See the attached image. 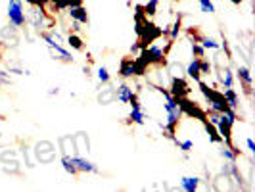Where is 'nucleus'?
<instances>
[{"mask_svg":"<svg viewBox=\"0 0 255 192\" xmlns=\"http://www.w3.org/2000/svg\"><path fill=\"white\" fill-rule=\"evenodd\" d=\"M27 21L33 25V29L37 33H40V31H52L54 25H56V19L46 12V8H40V6H29Z\"/></svg>","mask_w":255,"mask_h":192,"instance_id":"nucleus-1","label":"nucleus"},{"mask_svg":"<svg viewBox=\"0 0 255 192\" xmlns=\"http://www.w3.org/2000/svg\"><path fill=\"white\" fill-rule=\"evenodd\" d=\"M38 37L46 42V46L50 48L54 60H60V62H64V64H73V56H71V52L65 50L64 46H62V42H58L56 38L52 37L50 31H40Z\"/></svg>","mask_w":255,"mask_h":192,"instance_id":"nucleus-2","label":"nucleus"},{"mask_svg":"<svg viewBox=\"0 0 255 192\" xmlns=\"http://www.w3.org/2000/svg\"><path fill=\"white\" fill-rule=\"evenodd\" d=\"M6 15H8V19H10V25L17 27V29L27 23V15H25V12H23V4H21V2H8Z\"/></svg>","mask_w":255,"mask_h":192,"instance_id":"nucleus-3","label":"nucleus"},{"mask_svg":"<svg viewBox=\"0 0 255 192\" xmlns=\"http://www.w3.org/2000/svg\"><path fill=\"white\" fill-rule=\"evenodd\" d=\"M177 100H179V106H180V110H182V114H186L188 117H194V119H200V121H205V119H207L205 110L200 104L192 102L190 96H188V98H177Z\"/></svg>","mask_w":255,"mask_h":192,"instance_id":"nucleus-4","label":"nucleus"},{"mask_svg":"<svg viewBox=\"0 0 255 192\" xmlns=\"http://www.w3.org/2000/svg\"><path fill=\"white\" fill-rule=\"evenodd\" d=\"M169 92H171V96H175V98H188V96L192 94L190 83H188V81H186L182 75L171 77Z\"/></svg>","mask_w":255,"mask_h":192,"instance_id":"nucleus-5","label":"nucleus"},{"mask_svg":"<svg viewBox=\"0 0 255 192\" xmlns=\"http://www.w3.org/2000/svg\"><path fill=\"white\" fill-rule=\"evenodd\" d=\"M236 77H238V81L242 83L244 94L252 98V94H254V90H252V87H254V77H252L250 65H238V67H236Z\"/></svg>","mask_w":255,"mask_h":192,"instance_id":"nucleus-6","label":"nucleus"},{"mask_svg":"<svg viewBox=\"0 0 255 192\" xmlns=\"http://www.w3.org/2000/svg\"><path fill=\"white\" fill-rule=\"evenodd\" d=\"M71 162L75 164L79 173H98V171H100L98 166H96L94 162L87 160L85 156H71Z\"/></svg>","mask_w":255,"mask_h":192,"instance_id":"nucleus-7","label":"nucleus"},{"mask_svg":"<svg viewBox=\"0 0 255 192\" xmlns=\"http://www.w3.org/2000/svg\"><path fill=\"white\" fill-rule=\"evenodd\" d=\"M213 67H217V77H219V83L223 85V89H230V87H234V73H232V69H230L229 65H213Z\"/></svg>","mask_w":255,"mask_h":192,"instance_id":"nucleus-8","label":"nucleus"},{"mask_svg":"<svg viewBox=\"0 0 255 192\" xmlns=\"http://www.w3.org/2000/svg\"><path fill=\"white\" fill-rule=\"evenodd\" d=\"M65 12L69 15V19H75L81 25H89L90 23L89 12H87V8H85L83 4H81V6H75V8H67Z\"/></svg>","mask_w":255,"mask_h":192,"instance_id":"nucleus-9","label":"nucleus"},{"mask_svg":"<svg viewBox=\"0 0 255 192\" xmlns=\"http://www.w3.org/2000/svg\"><path fill=\"white\" fill-rule=\"evenodd\" d=\"M119 77H121L123 81L134 77V58H128L127 56V58L121 60V64H119Z\"/></svg>","mask_w":255,"mask_h":192,"instance_id":"nucleus-10","label":"nucleus"},{"mask_svg":"<svg viewBox=\"0 0 255 192\" xmlns=\"http://www.w3.org/2000/svg\"><path fill=\"white\" fill-rule=\"evenodd\" d=\"M184 73H186V77L188 79H192V81H200L202 79V71H200V58H192L188 64L184 65Z\"/></svg>","mask_w":255,"mask_h":192,"instance_id":"nucleus-11","label":"nucleus"},{"mask_svg":"<svg viewBox=\"0 0 255 192\" xmlns=\"http://www.w3.org/2000/svg\"><path fill=\"white\" fill-rule=\"evenodd\" d=\"M132 92H134V90H132V87H130L128 83H125V81H123V83H121V85L115 89V100H117L119 104H128L130 96H132Z\"/></svg>","mask_w":255,"mask_h":192,"instance_id":"nucleus-12","label":"nucleus"},{"mask_svg":"<svg viewBox=\"0 0 255 192\" xmlns=\"http://www.w3.org/2000/svg\"><path fill=\"white\" fill-rule=\"evenodd\" d=\"M219 156L225 160V162H238V158L242 156V150H238L234 144H230V146H223L221 150H219Z\"/></svg>","mask_w":255,"mask_h":192,"instance_id":"nucleus-13","label":"nucleus"},{"mask_svg":"<svg viewBox=\"0 0 255 192\" xmlns=\"http://www.w3.org/2000/svg\"><path fill=\"white\" fill-rule=\"evenodd\" d=\"M65 42H67L69 48H73V50H77V52L85 50V40H83V37H81L79 33H73V31H71V33L65 37Z\"/></svg>","mask_w":255,"mask_h":192,"instance_id":"nucleus-14","label":"nucleus"},{"mask_svg":"<svg viewBox=\"0 0 255 192\" xmlns=\"http://www.w3.org/2000/svg\"><path fill=\"white\" fill-rule=\"evenodd\" d=\"M200 177H182L180 179V189L184 192H196L200 189Z\"/></svg>","mask_w":255,"mask_h":192,"instance_id":"nucleus-15","label":"nucleus"},{"mask_svg":"<svg viewBox=\"0 0 255 192\" xmlns=\"http://www.w3.org/2000/svg\"><path fill=\"white\" fill-rule=\"evenodd\" d=\"M202 123H204V129H205V133H207V137H209V141L213 142V144H223V139H221V135H219L217 127H215L213 123H209L207 119L202 121Z\"/></svg>","mask_w":255,"mask_h":192,"instance_id":"nucleus-16","label":"nucleus"},{"mask_svg":"<svg viewBox=\"0 0 255 192\" xmlns=\"http://www.w3.org/2000/svg\"><path fill=\"white\" fill-rule=\"evenodd\" d=\"M223 96H225V100H227V104H229L232 110H236L240 106V96H238V92L232 89V87L223 90Z\"/></svg>","mask_w":255,"mask_h":192,"instance_id":"nucleus-17","label":"nucleus"},{"mask_svg":"<svg viewBox=\"0 0 255 192\" xmlns=\"http://www.w3.org/2000/svg\"><path fill=\"white\" fill-rule=\"evenodd\" d=\"M62 167H64L65 173H69L71 177H79V175H81V173L77 171L75 164L71 162V156H69V154H62Z\"/></svg>","mask_w":255,"mask_h":192,"instance_id":"nucleus-18","label":"nucleus"},{"mask_svg":"<svg viewBox=\"0 0 255 192\" xmlns=\"http://www.w3.org/2000/svg\"><path fill=\"white\" fill-rule=\"evenodd\" d=\"M144 110L140 108H130V114H128V123H134V125H144Z\"/></svg>","mask_w":255,"mask_h":192,"instance_id":"nucleus-19","label":"nucleus"},{"mask_svg":"<svg viewBox=\"0 0 255 192\" xmlns=\"http://www.w3.org/2000/svg\"><path fill=\"white\" fill-rule=\"evenodd\" d=\"M98 102L102 106H108V104L115 102V89H102V92L98 94Z\"/></svg>","mask_w":255,"mask_h":192,"instance_id":"nucleus-20","label":"nucleus"},{"mask_svg":"<svg viewBox=\"0 0 255 192\" xmlns=\"http://www.w3.org/2000/svg\"><path fill=\"white\" fill-rule=\"evenodd\" d=\"M180 29H182V15L179 13V17H177V21L171 25V29H169V33H167V37H169V40H177L180 35Z\"/></svg>","mask_w":255,"mask_h":192,"instance_id":"nucleus-21","label":"nucleus"},{"mask_svg":"<svg viewBox=\"0 0 255 192\" xmlns=\"http://www.w3.org/2000/svg\"><path fill=\"white\" fill-rule=\"evenodd\" d=\"M200 44L204 46L205 50H215V52L221 50V42H217L215 38H211V37H205V35L200 38Z\"/></svg>","mask_w":255,"mask_h":192,"instance_id":"nucleus-22","label":"nucleus"},{"mask_svg":"<svg viewBox=\"0 0 255 192\" xmlns=\"http://www.w3.org/2000/svg\"><path fill=\"white\" fill-rule=\"evenodd\" d=\"M0 38L2 40H8V38H12V40H17L19 42V38H17V27H4L2 31H0Z\"/></svg>","mask_w":255,"mask_h":192,"instance_id":"nucleus-23","label":"nucleus"},{"mask_svg":"<svg viewBox=\"0 0 255 192\" xmlns=\"http://www.w3.org/2000/svg\"><path fill=\"white\" fill-rule=\"evenodd\" d=\"M165 67L169 69V75L171 77H179L184 73V65L180 64V62H171V64H167Z\"/></svg>","mask_w":255,"mask_h":192,"instance_id":"nucleus-24","label":"nucleus"},{"mask_svg":"<svg viewBox=\"0 0 255 192\" xmlns=\"http://www.w3.org/2000/svg\"><path fill=\"white\" fill-rule=\"evenodd\" d=\"M157 4H159V0H148V2L142 6V10H144V13H146L148 17H153V15L157 13Z\"/></svg>","mask_w":255,"mask_h":192,"instance_id":"nucleus-25","label":"nucleus"},{"mask_svg":"<svg viewBox=\"0 0 255 192\" xmlns=\"http://www.w3.org/2000/svg\"><path fill=\"white\" fill-rule=\"evenodd\" d=\"M96 77H98V81H100L102 85H108V83L112 81V75H110V71H108L106 65H100V67L96 69Z\"/></svg>","mask_w":255,"mask_h":192,"instance_id":"nucleus-26","label":"nucleus"},{"mask_svg":"<svg viewBox=\"0 0 255 192\" xmlns=\"http://www.w3.org/2000/svg\"><path fill=\"white\" fill-rule=\"evenodd\" d=\"M200 71H202V77L209 75L213 71V64L209 60H205V58H200Z\"/></svg>","mask_w":255,"mask_h":192,"instance_id":"nucleus-27","label":"nucleus"},{"mask_svg":"<svg viewBox=\"0 0 255 192\" xmlns=\"http://www.w3.org/2000/svg\"><path fill=\"white\" fill-rule=\"evenodd\" d=\"M200 2V8L204 13H215V4L211 0H198Z\"/></svg>","mask_w":255,"mask_h":192,"instance_id":"nucleus-28","label":"nucleus"},{"mask_svg":"<svg viewBox=\"0 0 255 192\" xmlns=\"http://www.w3.org/2000/svg\"><path fill=\"white\" fill-rule=\"evenodd\" d=\"M192 56L194 58H205V48L200 42H192Z\"/></svg>","mask_w":255,"mask_h":192,"instance_id":"nucleus-29","label":"nucleus"},{"mask_svg":"<svg viewBox=\"0 0 255 192\" xmlns=\"http://www.w3.org/2000/svg\"><path fill=\"white\" fill-rule=\"evenodd\" d=\"M177 146H179V150H182V152L188 156V154L192 152V148H194V142L192 141H177Z\"/></svg>","mask_w":255,"mask_h":192,"instance_id":"nucleus-30","label":"nucleus"},{"mask_svg":"<svg viewBox=\"0 0 255 192\" xmlns=\"http://www.w3.org/2000/svg\"><path fill=\"white\" fill-rule=\"evenodd\" d=\"M10 83H12L10 71H4V69H0V87H8Z\"/></svg>","mask_w":255,"mask_h":192,"instance_id":"nucleus-31","label":"nucleus"},{"mask_svg":"<svg viewBox=\"0 0 255 192\" xmlns=\"http://www.w3.org/2000/svg\"><path fill=\"white\" fill-rule=\"evenodd\" d=\"M246 146H248L250 154H255V142H254V139H246Z\"/></svg>","mask_w":255,"mask_h":192,"instance_id":"nucleus-32","label":"nucleus"},{"mask_svg":"<svg viewBox=\"0 0 255 192\" xmlns=\"http://www.w3.org/2000/svg\"><path fill=\"white\" fill-rule=\"evenodd\" d=\"M71 31L73 33H81V23L75 21V19H71Z\"/></svg>","mask_w":255,"mask_h":192,"instance_id":"nucleus-33","label":"nucleus"},{"mask_svg":"<svg viewBox=\"0 0 255 192\" xmlns=\"http://www.w3.org/2000/svg\"><path fill=\"white\" fill-rule=\"evenodd\" d=\"M130 52H132V54H138V52H140V46H138V40L130 44Z\"/></svg>","mask_w":255,"mask_h":192,"instance_id":"nucleus-34","label":"nucleus"},{"mask_svg":"<svg viewBox=\"0 0 255 192\" xmlns=\"http://www.w3.org/2000/svg\"><path fill=\"white\" fill-rule=\"evenodd\" d=\"M58 92H60V89H58V87H54L52 90H48V94H50V96H54V94H58Z\"/></svg>","mask_w":255,"mask_h":192,"instance_id":"nucleus-35","label":"nucleus"},{"mask_svg":"<svg viewBox=\"0 0 255 192\" xmlns=\"http://www.w3.org/2000/svg\"><path fill=\"white\" fill-rule=\"evenodd\" d=\"M230 2H232V4H236V6H240L244 0H230Z\"/></svg>","mask_w":255,"mask_h":192,"instance_id":"nucleus-36","label":"nucleus"},{"mask_svg":"<svg viewBox=\"0 0 255 192\" xmlns=\"http://www.w3.org/2000/svg\"><path fill=\"white\" fill-rule=\"evenodd\" d=\"M10 2H21V0H10Z\"/></svg>","mask_w":255,"mask_h":192,"instance_id":"nucleus-37","label":"nucleus"},{"mask_svg":"<svg viewBox=\"0 0 255 192\" xmlns=\"http://www.w3.org/2000/svg\"><path fill=\"white\" fill-rule=\"evenodd\" d=\"M0 60H2V48H0Z\"/></svg>","mask_w":255,"mask_h":192,"instance_id":"nucleus-38","label":"nucleus"}]
</instances>
